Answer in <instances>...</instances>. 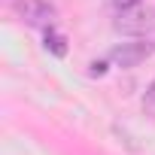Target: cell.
Returning <instances> with one entry per match:
<instances>
[{
	"label": "cell",
	"mask_w": 155,
	"mask_h": 155,
	"mask_svg": "<svg viewBox=\"0 0 155 155\" xmlns=\"http://www.w3.org/2000/svg\"><path fill=\"white\" fill-rule=\"evenodd\" d=\"M18 15H21L25 25L43 28V31L55 28V18H58V12H55V6L49 0H21L18 3Z\"/></svg>",
	"instance_id": "6da1fadb"
},
{
	"label": "cell",
	"mask_w": 155,
	"mask_h": 155,
	"mask_svg": "<svg viewBox=\"0 0 155 155\" xmlns=\"http://www.w3.org/2000/svg\"><path fill=\"white\" fill-rule=\"evenodd\" d=\"M152 25H155L152 12H149V9H137V6H134V9H122V15L116 18V31L131 34V37H143V34H149Z\"/></svg>",
	"instance_id": "7a4b0ae2"
},
{
	"label": "cell",
	"mask_w": 155,
	"mask_h": 155,
	"mask_svg": "<svg viewBox=\"0 0 155 155\" xmlns=\"http://www.w3.org/2000/svg\"><path fill=\"white\" fill-rule=\"evenodd\" d=\"M149 55H152V46L149 43H122V46H116L110 52V61L119 64V67H137Z\"/></svg>",
	"instance_id": "3957f363"
},
{
	"label": "cell",
	"mask_w": 155,
	"mask_h": 155,
	"mask_svg": "<svg viewBox=\"0 0 155 155\" xmlns=\"http://www.w3.org/2000/svg\"><path fill=\"white\" fill-rule=\"evenodd\" d=\"M46 49H49L55 58H64V55H67V37L58 34L55 28H49V31H46Z\"/></svg>",
	"instance_id": "277c9868"
},
{
	"label": "cell",
	"mask_w": 155,
	"mask_h": 155,
	"mask_svg": "<svg viewBox=\"0 0 155 155\" xmlns=\"http://www.w3.org/2000/svg\"><path fill=\"white\" fill-rule=\"evenodd\" d=\"M143 113L155 119V82H152V85L146 88V94H143Z\"/></svg>",
	"instance_id": "5b68a950"
},
{
	"label": "cell",
	"mask_w": 155,
	"mask_h": 155,
	"mask_svg": "<svg viewBox=\"0 0 155 155\" xmlns=\"http://www.w3.org/2000/svg\"><path fill=\"white\" fill-rule=\"evenodd\" d=\"M143 0H113V6L116 9H134V6H140Z\"/></svg>",
	"instance_id": "8992f818"
},
{
	"label": "cell",
	"mask_w": 155,
	"mask_h": 155,
	"mask_svg": "<svg viewBox=\"0 0 155 155\" xmlns=\"http://www.w3.org/2000/svg\"><path fill=\"white\" fill-rule=\"evenodd\" d=\"M88 73H91V76H104V73H107V64H104V61H94Z\"/></svg>",
	"instance_id": "52a82bcc"
}]
</instances>
